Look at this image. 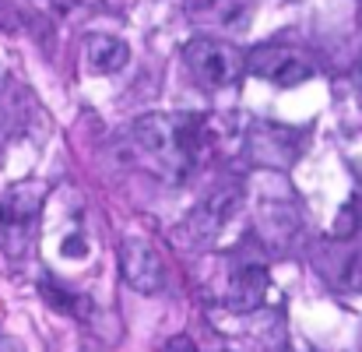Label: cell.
Returning <instances> with one entry per match:
<instances>
[{
  "instance_id": "7a4b0ae2",
  "label": "cell",
  "mask_w": 362,
  "mask_h": 352,
  "mask_svg": "<svg viewBox=\"0 0 362 352\" xmlns=\"http://www.w3.org/2000/svg\"><path fill=\"white\" fill-rule=\"evenodd\" d=\"M183 64H187L190 78L208 92L229 89L243 74V53L233 42H222L211 35H194L183 46Z\"/></svg>"
},
{
  "instance_id": "6da1fadb",
  "label": "cell",
  "mask_w": 362,
  "mask_h": 352,
  "mask_svg": "<svg viewBox=\"0 0 362 352\" xmlns=\"http://www.w3.org/2000/svg\"><path fill=\"white\" fill-rule=\"evenodd\" d=\"M130 141L141 155L155 162V169L169 180L190 176L201 155V123L197 117L180 113H144L130 123Z\"/></svg>"
},
{
  "instance_id": "ba28073f",
  "label": "cell",
  "mask_w": 362,
  "mask_h": 352,
  "mask_svg": "<svg viewBox=\"0 0 362 352\" xmlns=\"http://www.w3.org/2000/svg\"><path fill=\"white\" fill-rule=\"evenodd\" d=\"M85 57H88V67L95 71V74H117L127 67V60H130V46L117 39V35H88L85 39Z\"/></svg>"
},
{
  "instance_id": "7c38bea8",
  "label": "cell",
  "mask_w": 362,
  "mask_h": 352,
  "mask_svg": "<svg viewBox=\"0 0 362 352\" xmlns=\"http://www.w3.org/2000/svg\"><path fill=\"white\" fill-rule=\"evenodd\" d=\"M81 0H53V7H57V14H67V11H74Z\"/></svg>"
},
{
  "instance_id": "5b68a950",
  "label": "cell",
  "mask_w": 362,
  "mask_h": 352,
  "mask_svg": "<svg viewBox=\"0 0 362 352\" xmlns=\"http://www.w3.org/2000/svg\"><path fill=\"white\" fill-rule=\"evenodd\" d=\"M120 278L141 296H155L165 285V264L144 239H123L120 243Z\"/></svg>"
},
{
  "instance_id": "3957f363",
  "label": "cell",
  "mask_w": 362,
  "mask_h": 352,
  "mask_svg": "<svg viewBox=\"0 0 362 352\" xmlns=\"http://www.w3.org/2000/svg\"><path fill=\"white\" fill-rule=\"evenodd\" d=\"M243 67H246L250 74H257V78L278 85V89L306 85V81L317 74L313 64H310L299 50L281 46V42H264V46H257L250 57H243Z\"/></svg>"
},
{
  "instance_id": "30bf717a",
  "label": "cell",
  "mask_w": 362,
  "mask_h": 352,
  "mask_svg": "<svg viewBox=\"0 0 362 352\" xmlns=\"http://www.w3.org/2000/svg\"><path fill=\"white\" fill-rule=\"evenodd\" d=\"M253 4L257 0H215V25L226 28V32H243L250 25V14H253Z\"/></svg>"
},
{
  "instance_id": "277c9868",
  "label": "cell",
  "mask_w": 362,
  "mask_h": 352,
  "mask_svg": "<svg viewBox=\"0 0 362 352\" xmlns=\"http://www.w3.org/2000/svg\"><path fill=\"white\" fill-rule=\"evenodd\" d=\"M243 205V191L240 187H215L208 198L197 201V208L187 215L183 233L194 239V246H208L211 239H218V233L233 222V215L240 212Z\"/></svg>"
},
{
  "instance_id": "9c48e42d",
  "label": "cell",
  "mask_w": 362,
  "mask_h": 352,
  "mask_svg": "<svg viewBox=\"0 0 362 352\" xmlns=\"http://www.w3.org/2000/svg\"><path fill=\"white\" fill-rule=\"evenodd\" d=\"M324 278H331L338 289L362 293V246L345 250L338 261H331V271H324Z\"/></svg>"
},
{
  "instance_id": "52a82bcc",
  "label": "cell",
  "mask_w": 362,
  "mask_h": 352,
  "mask_svg": "<svg viewBox=\"0 0 362 352\" xmlns=\"http://www.w3.org/2000/svg\"><path fill=\"white\" fill-rule=\"evenodd\" d=\"M35 212H39V191L18 187L14 194H7L0 201V246L11 239H25L28 226L35 222Z\"/></svg>"
},
{
  "instance_id": "8fae6325",
  "label": "cell",
  "mask_w": 362,
  "mask_h": 352,
  "mask_svg": "<svg viewBox=\"0 0 362 352\" xmlns=\"http://www.w3.org/2000/svg\"><path fill=\"white\" fill-rule=\"evenodd\" d=\"M42 293H46V300H49L57 310H64V314H85V303H81V296H71V293H64L57 282H42Z\"/></svg>"
},
{
  "instance_id": "4fadbf2b",
  "label": "cell",
  "mask_w": 362,
  "mask_h": 352,
  "mask_svg": "<svg viewBox=\"0 0 362 352\" xmlns=\"http://www.w3.org/2000/svg\"><path fill=\"white\" fill-rule=\"evenodd\" d=\"M359 85H362V60H359Z\"/></svg>"
},
{
  "instance_id": "8992f818",
  "label": "cell",
  "mask_w": 362,
  "mask_h": 352,
  "mask_svg": "<svg viewBox=\"0 0 362 352\" xmlns=\"http://www.w3.org/2000/svg\"><path fill=\"white\" fill-rule=\"evenodd\" d=\"M267 289H271V275L264 264L257 261H243L233 268L229 275V285H226V307L236 310V314H253L264 307L267 300Z\"/></svg>"
}]
</instances>
